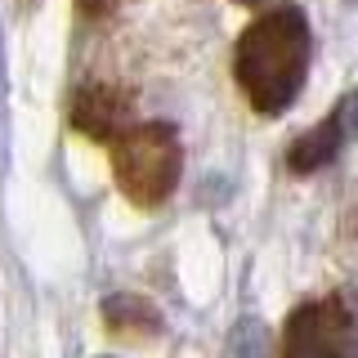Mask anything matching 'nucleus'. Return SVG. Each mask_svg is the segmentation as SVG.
I'll return each instance as SVG.
<instances>
[{
	"mask_svg": "<svg viewBox=\"0 0 358 358\" xmlns=\"http://www.w3.org/2000/svg\"><path fill=\"white\" fill-rule=\"evenodd\" d=\"M313 59L309 18L300 5H273L238 36L233 76L260 117H282L300 99Z\"/></svg>",
	"mask_w": 358,
	"mask_h": 358,
	"instance_id": "f257e3e1",
	"label": "nucleus"
},
{
	"mask_svg": "<svg viewBox=\"0 0 358 358\" xmlns=\"http://www.w3.org/2000/svg\"><path fill=\"white\" fill-rule=\"evenodd\" d=\"M112 171H117L126 197L139 206H157L175 193L179 184V139L171 126H134L112 148Z\"/></svg>",
	"mask_w": 358,
	"mask_h": 358,
	"instance_id": "f03ea898",
	"label": "nucleus"
},
{
	"mask_svg": "<svg viewBox=\"0 0 358 358\" xmlns=\"http://www.w3.org/2000/svg\"><path fill=\"white\" fill-rule=\"evenodd\" d=\"M282 358H358V322L345 300H309L291 313Z\"/></svg>",
	"mask_w": 358,
	"mask_h": 358,
	"instance_id": "7ed1b4c3",
	"label": "nucleus"
},
{
	"mask_svg": "<svg viewBox=\"0 0 358 358\" xmlns=\"http://www.w3.org/2000/svg\"><path fill=\"white\" fill-rule=\"evenodd\" d=\"M341 143H345V121H341V108L331 112L327 121H318L309 134H300L296 143H291V171L296 175H309V171H318V166H327L336 152H341Z\"/></svg>",
	"mask_w": 358,
	"mask_h": 358,
	"instance_id": "20e7f679",
	"label": "nucleus"
},
{
	"mask_svg": "<svg viewBox=\"0 0 358 358\" xmlns=\"http://www.w3.org/2000/svg\"><path fill=\"white\" fill-rule=\"evenodd\" d=\"M233 358H268L264 322H255V318L238 322V331H233Z\"/></svg>",
	"mask_w": 358,
	"mask_h": 358,
	"instance_id": "39448f33",
	"label": "nucleus"
},
{
	"mask_svg": "<svg viewBox=\"0 0 358 358\" xmlns=\"http://www.w3.org/2000/svg\"><path fill=\"white\" fill-rule=\"evenodd\" d=\"M341 121H345V134H350V139H358V90L341 103Z\"/></svg>",
	"mask_w": 358,
	"mask_h": 358,
	"instance_id": "423d86ee",
	"label": "nucleus"
},
{
	"mask_svg": "<svg viewBox=\"0 0 358 358\" xmlns=\"http://www.w3.org/2000/svg\"><path fill=\"white\" fill-rule=\"evenodd\" d=\"M81 5H85V9H90V14H103V9H108V5H112V0H81Z\"/></svg>",
	"mask_w": 358,
	"mask_h": 358,
	"instance_id": "0eeeda50",
	"label": "nucleus"
},
{
	"mask_svg": "<svg viewBox=\"0 0 358 358\" xmlns=\"http://www.w3.org/2000/svg\"><path fill=\"white\" fill-rule=\"evenodd\" d=\"M0 94H5V59H0Z\"/></svg>",
	"mask_w": 358,
	"mask_h": 358,
	"instance_id": "6e6552de",
	"label": "nucleus"
},
{
	"mask_svg": "<svg viewBox=\"0 0 358 358\" xmlns=\"http://www.w3.org/2000/svg\"><path fill=\"white\" fill-rule=\"evenodd\" d=\"M242 5H255V0H242Z\"/></svg>",
	"mask_w": 358,
	"mask_h": 358,
	"instance_id": "1a4fd4ad",
	"label": "nucleus"
},
{
	"mask_svg": "<svg viewBox=\"0 0 358 358\" xmlns=\"http://www.w3.org/2000/svg\"><path fill=\"white\" fill-rule=\"evenodd\" d=\"M350 5H354V0H350Z\"/></svg>",
	"mask_w": 358,
	"mask_h": 358,
	"instance_id": "9d476101",
	"label": "nucleus"
}]
</instances>
